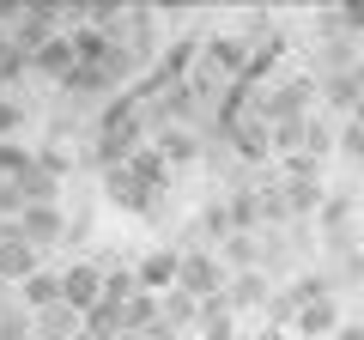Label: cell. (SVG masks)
Wrapping results in <instances>:
<instances>
[{"instance_id":"obj_1","label":"cell","mask_w":364,"mask_h":340,"mask_svg":"<svg viewBox=\"0 0 364 340\" xmlns=\"http://www.w3.org/2000/svg\"><path fill=\"white\" fill-rule=\"evenodd\" d=\"M146 134H152L146 104L134 92H116L104 104V122H97V158H104V164H128V158L146 146Z\"/></svg>"},{"instance_id":"obj_2","label":"cell","mask_w":364,"mask_h":340,"mask_svg":"<svg viewBox=\"0 0 364 340\" xmlns=\"http://www.w3.org/2000/svg\"><path fill=\"white\" fill-rule=\"evenodd\" d=\"M316 97H322V79L291 73V79H279V85H261L255 116L267 122V128H279V122H304V116H316Z\"/></svg>"},{"instance_id":"obj_3","label":"cell","mask_w":364,"mask_h":340,"mask_svg":"<svg viewBox=\"0 0 364 340\" xmlns=\"http://www.w3.org/2000/svg\"><path fill=\"white\" fill-rule=\"evenodd\" d=\"M231 286V267L213 255V249H182V274H176V292H188V298H219V292Z\"/></svg>"},{"instance_id":"obj_4","label":"cell","mask_w":364,"mask_h":340,"mask_svg":"<svg viewBox=\"0 0 364 340\" xmlns=\"http://www.w3.org/2000/svg\"><path fill=\"white\" fill-rule=\"evenodd\" d=\"M104 262H67L61 267V304H73L79 316H91L97 304H104Z\"/></svg>"},{"instance_id":"obj_5","label":"cell","mask_w":364,"mask_h":340,"mask_svg":"<svg viewBox=\"0 0 364 340\" xmlns=\"http://www.w3.org/2000/svg\"><path fill=\"white\" fill-rule=\"evenodd\" d=\"M104 195H109V207H122V213H140V219H152L158 213V195L134 176L128 164H104Z\"/></svg>"},{"instance_id":"obj_6","label":"cell","mask_w":364,"mask_h":340,"mask_svg":"<svg viewBox=\"0 0 364 340\" xmlns=\"http://www.w3.org/2000/svg\"><path fill=\"white\" fill-rule=\"evenodd\" d=\"M37 267H43V249L31 243L18 225H6V237H0V280H6V286H25Z\"/></svg>"},{"instance_id":"obj_7","label":"cell","mask_w":364,"mask_h":340,"mask_svg":"<svg viewBox=\"0 0 364 340\" xmlns=\"http://www.w3.org/2000/svg\"><path fill=\"white\" fill-rule=\"evenodd\" d=\"M13 225H18V231H25L37 249H55V243L67 237V213H61V201H37V207H25Z\"/></svg>"},{"instance_id":"obj_8","label":"cell","mask_w":364,"mask_h":340,"mask_svg":"<svg viewBox=\"0 0 364 340\" xmlns=\"http://www.w3.org/2000/svg\"><path fill=\"white\" fill-rule=\"evenodd\" d=\"M200 61H207L225 85H237V79L249 73V37H207L200 43Z\"/></svg>"},{"instance_id":"obj_9","label":"cell","mask_w":364,"mask_h":340,"mask_svg":"<svg viewBox=\"0 0 364 340\" xmlns=\"http://www.w3.org/2000/svg\"><path fill=\"white\" fill-rule=\"evenodd\" d=\"M340 328H346V310H340V298H316L298 310V322H291V334L298 340H334Z\"/></svg>"},{"instance_id":"obj_10","label":"cell","mask_w":364,"mask_h":340,"mask_svg":"<svg viewBox=\"0 0 364 340\" xmlns=\"http://www.w3.org/2000/svg\"><path fill=\"white\" fill-rule=\"evenodd\" d=\"M225 304H231V316L267 310V304H273V274H261V267H249V274H231V286H225Z\"/></svg>"},{"instance_id":"obj_11","label":"cell","mask_w":364,"mask_h":340,"mask_svg":"<svg viewBox=\"0 0 364 340\" xmlns=\"http://www.w3.org/2000/svg\"><path fill=\"white\" fill-rule=\"evenodd\" d=\"M134 274H140V292H158V298H164V292H176L182 249H152V255H146V262L134 267Z\"/></svg>"},{"instance_id":"obj_12","label":"cell","mask_w":364,"mask_h":340,"mask_svg":"<svg viewBox=\"0 0 364 340\" xmlns=\"http://www.w3.org/2000/svg\"><path fill=\"white\" fill-rule=\"evenodd\" d=\"M152 146L164 152V164L176 170V164H195V158L207 152V134H200V128H158Z\"/></svg>"},{"instance_id":"obj_13","label":"cell","mask_w":364,"mask_h":340,"mask_svg":"<svg viewBox=\"0 0 364 340\" xmlns=\"http://www.w3.org/2000/svg\"><path fill=\"white\" fill-rule=\"evenodd\" d=\"M231 146H237V158H243V164H261V158H273V128L261 116H243L231 128Z\"/></svg>"},{"instance_id":"obj_14","label":"cell","mask_w":364,"mask_h":340,"mask_svg":"<svg viewBox=\"0 0 364 340\" xmlns=\"http://www.w3.org/2000/svg\"><path fill=\"white\" fill-rule=\"evenodd\" d=\"M18 304H25L31 316H43V310H55L61 304V267H37V274L18 286Z\"/></svg>"},{"instance_id":"obj_15","label":"cell","mask_w":364,"mask_h":340,"mask_svg":"<svg viewBox=\"0 0 364 340\" xmlns=\"http://www.w3.org/2000/svg\"><path fill=\"white\" fill-rule=\"evenodd\" d=\"M213 255H219L231 274H249V267H261V231H231Z\"/></svg>"},{"instance_id":"obj_16","label":"cell","mask_w":364,"mask_h":340,"mask_svg":"<svg viewBox=\"0 0 364 340\" xmlns=\"http://www.w3.org/2000/svg\"><path fill=\"white\" fill-rule=\"evenodd\" d=\"M79 334H85V316L73 304H55V310L37 316V340H79Z\"/></svg>"},{"instance_id":"obj_17","label":"cell","mask_w":364,"mask_h":340,"mask_svg":"<svg viewBox=\"0 0 364 340\" xmlns=\"http://www.w3.org/2000/svg\"><path fill=\"white\" fill-rule=\"evenodd\" d=\"M79 67V55H73V37H55L43 55H31V73H43V79H67Z\"/></svg>"},{"instance_id":"obj_18","label":"cell","mask_w":364,"mask_h":340,"mask_svg":"<svg viewBox=\"0 0 364 340\" xmlns=\"http://www.w3.org/2000/svg\"><path fill=\"white\" fill-rule=\"evenodd\" d=\"M128 170H134V176H140V183H146V188H152V195H164V183H170V164H164V152H158V146H152V140H146V146H140V152H134V158H128Z\"/></svg>"},{"instance_id":"obj_19","label":"cell","mask_w":364,"mask_h":340,"mask_svg":"<svg viewBox=\"0 0 364 340\" xmlns=\"http://www.w3.org/2000/svg\"><path fill=\"white\" fill-rule=\"evenodd\" d=\"M158 322H164V298H158V292H140V298H128V340L152 334Z\"/></svg>"},{"instance_id":"obj_20","label":"cell","mask_w":364,"mask_h":340,"mask_svg":"<svg viewBox=\"0 0 364 340\" xmlns=\"http://www.w3.org/2000/svg\"><path fill=\"white\" fill-rule=\"evenodd\" d=\"M225 213H231V231H261V195H255V188L225 195Z\"/></svg>"},{"instance_id":"obj_21","label":"cell","mask_w":364,"mask_h":340,"mask_svg":"<svg viewBox=\"0 0 364 340\" xmlns=\"http://www.w3.org/2000/svg\"><path fill=\"white\" fill-rule=\"evenodd\" d=\"M164 328H170V334L200 328V298H188V292H164Z\"/></svg>"},{"instance_id":"obj_22","label":"cell","mask_w":364,"mask_h":340,"mask_svg":"<svg viewBox=\"0 0 364 340\" xmlns=\"http://www.w3.org/2000/svg\"><path fill=\"white\" fill-rule=\"evenodd\" d=\"M37 164V152L31 146H18V140H0V183H18L25 170Z\"/></svg>"},{"instance_id":"obj_23","label":"cell","mask_w":364,"mask_h":340,"mask_svg":"<svg viewBox=\"0 0 364 340\" xmlns=\"http://www.w3.org/2000/svg\"><path fill=\"white\" fill-rule=\"evenodd\" d=\"M0 340H37V316L25 304H6L0 310Z\"/></svg>"},{"instance_id":"obj_24","label":"cell","mask_w":364,"mask_h":340,"mask_svg":"<svg viewBox=\"0 0 364 340\" xmlns=\"http://www.w3.org/2000/svg\"><path fill=\"white\" fill-rule=\"evenodd\" d=\"M104 298L128 310V298H140V274H134V267H109L104 274Z\"/></svg>"},{"instance_id":"obj_25","label":"cell","mask_w":364,"mask_h":340,"mask_svg":"<svg viewBox=\"0 0 364 340\" xmlns=\"http://www.w3.org/2000/svg\"><path fill=\"white\" fill-rule=\"evenodd\" d=\"M261 195V225H291V201H286V188L273 183V188H255Z\"/></svg>"},{"instance_id":"obj_26","label":"cell","mask_w":364,"mask_h":340,"mask_svg":"<svg viewBox=\"0 0 364 340\" xmlns=\"http://www.w3.org/2000/svg\"><path fill=\"white\" fill-rule=\"evenodd\" d=\"M304 140H310V116H304V122H279V128H273V152H286V158H298Z\"/></svg>"},{"instance_id":"obj_27","label":"cell","mask_w":364,"mask_h":340,"mask_svg":"<svg viewBox=\"0 0 364 340\" xmlns=\"http://www.w3.org/2000/svg\"><path fill=\"white\" fill-rule=\"evenodd\" d=\"M200 231L213 237V249L231 237V213H225V201H213V207H200Z\"/></svg>"},{"instance_id":"obj_28","label":"cell","mask_w":364,"mask_h":340,"mask_svg":"<svg viewBox=\"0 0 364 340\" xmlns=\"http://www.w3.org/2000/svg\"><path fill=\"white\" fill-rule=\"evenodd\" d=\"M328 146H340V134L328 128L322 116H310V140H304V158H328Z\"/></svg>"},{"instance_id":"obj_29","label":"cell","mask_w":364,"mask_h":340,"mask_svg":"<svg viewBox=\"0 0 364 340\" xmlns=\"http://www.w3.org/2000/svg\"><path fill=\"white\" fill-rule=\"evenodd\" d=\"M340 152H346L352 164H364V116H346V128H340Z\"/></svg>"},{"instance_id":"obj_30","label":"cell","mask_w":364,"mask_h":340,"mask_svg":"<svg viewBox=\"0 0 364 340\" xmlns=\"http://www.w3.org/2000/svg\"><path fill=\"white\" fill-rule=\"evenodd\" d=\"M334 25H340V37H364V0H346V6H334Z\"/></svg>"},{"instance_id":"obj_31","label":"cell","mask_w":364,"mask_h":340,"mask_svg":"<svg viewBox=\"0 0 364 340\" xmlns=\"http://www.w3.org/2000/svg\"><path fill=\"white\" fill-rule=\"evenodd\" d=\"M25 73H31V55H18V49H13L6 61H0V92H6L13 79H25Z\"/></svg>"},{"instance_id":"obj_32","label":"cell","mask_w":364,"mask_h":340,"mask_svg":"<svg viewBox=\"0 0 364 340\" xmlns=\"http://www.w3.org/2000/svg\"><path fill=\"white\" fill-rule=\"evenodd\" d=\"M18 116H25V110H18V104H13V97H6V92H0V140H13Z\"/></svg>"},{"instance_id":"obj_33","label":"cell","mask_w":364,"mask_h":340,"mask_svg":"<svg viewBox=\"0 0 364 340\" xmlns=\"http://www.w3.org/2000/svg\"><path fill=\"white\" fill-rule=\"evenodd\" d=\"M249 340H291V328H273V322H267V328H255Z\"/></svg>"},{"instance_id":"obj_34","label":"cell","mask_w":364,"mask_h":340,"mask_svg":"<svg viewBox=\"0 0 364 340\" xmlns=\"http://www.w3.org/2000/svg\"><path fill=\"white\" fill-rule=\"evenodd\" d=\"M334 340H364V322H346V328H340Z\"/></svg>"},{"instance_id":"obj_35","label":"cell","mask_w":364,"mask_h":340,"mask_svg":"<svg viewBox=\"0 0 364 340\" xmlns=\"http://www.w3.org/2000/svg\"><path fill=\"white\" fill-rule=\"evenodd\" d=\"M6 304H18V286H6V280H0V310H6Z\"/></svg>"},{"instance_id":"obj_36","label":"cell","mask_w":364,"mask_h":340,"mask_svg":"<svg viewBox=\"0 0 364 340\" xmlns=\"http://www.w3.org/2000/svg\"><path fill=\"white\" fill-rule=\"evenodd\" d=\"M6 55H13V31H0V61H6Z\"/></svg>"},{"instance_id":"obj_37","label":"cell","mask_w":364,"mask_h":340,"mask_svg":"<svg viewBox=\"0 0 364 340\" xmlns=\"http://www.w3.org/2000/svg\"><path fill=\"white\" fill-rule=\"evenodd\" d=\"M358 310H364V286H358Z\"/></svg>"},{"instance_id":"obj_38","label":"cell","mask_w":364,"mask_h":340,"mask_svg":"<svg viewBox=\"0 0 364 340\" xmlns=\"http://www.w3.org/2000/svg\"><path fill=\"white\" fill-rule=\"evenodd\" d=\"M0 237H6V219H0Z\"/></svg>"},{"instance_id":"obj_39","label":"cell","mask_w":364,"mask_h":340,"mask_svg":"<svg viewBox=\"0 0 364 340\" xmlns=\"http://www.w3.org/2000/svg\"><path fill=\"white\" fill-rule=\"evenodd\" d=\"M358 116H364V104H358Z\"/></svg>"}]
</instances>
